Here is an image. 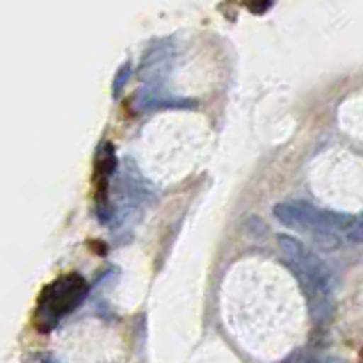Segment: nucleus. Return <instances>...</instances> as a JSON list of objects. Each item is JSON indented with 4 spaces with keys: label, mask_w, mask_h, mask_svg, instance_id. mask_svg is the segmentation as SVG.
Listing matches in <instances>:
<instances>
[{
    "label": "nucleus",
    "mask_w": 363,
    "mask_h": 363,
    "mask_svg": "<svg viewBox=\"0 0 363 363\" xmlns=\"http://www.w3.org/2000/svg\"><path fill=\"white\" fill-rule=\"evenodd\" d=\"M87 295V281L80 274H65L55 279L53 284L46 286V290L39 297L37 311V325L41 331H48L57 323V318L71 313L80 306V302Z\"/></svg>",
    "instance_id": "f257e3e1"
},
{
    "label": "nucleus",
    "mask_w": 363,
    "mask_h": 363,
    "mask_svg": "<svg viewBox=\"0 0 363 363\" xmlns=\"http://www.w3.org/2000/svg\"><path fill=\"white\" fill-rule=\"evenodd\" d=\"M279 247H281V252L286 254V258L293 265L297 277L304 281V286L311 288V293H320L323 297H327L334 290V274H331V269L311 249H306V245L299 242L297 238L284 233L279 235Z\"/></svg>",
    "instance_id": "f03ea898"
},
{
    "label": "nucleus",
    "mask_w": 363,
    "mask_h": 363,
    "mask_svg": "<svg viewBox=\"0 0 363 363\" xmlns=\"http://www.w3.org/2000/svg\"><path fill=\"white\" fill-rule=\"evenodd\" d=\"M274 217L290 229H315L320 231H334V229H350L354 220L343 213L320 211L306 201H288L274 206Z\"/></svg>",
    "instance_id": "7ed1b4c3"
},
{
    "label": "nucleus",
    "mask_w": 363,
    "mask_h": 363,
    "mask_svg": "<svg viewBox=\"0 0 363 363\" xmlns=\"http://www.w3.org/2000/svg\"><path fill=\"white\" fill-rule=\"evenodd\" d=\"M176 57V44L174 39H160L153 41L147 53L140 62V80L149 82V87H160V82L169 76L172 65Z\"/></svg>",
    "instance_id": "20e7f679"
},
{
    "label": "nucleus",
    "mask_w": 363,
    "mask_h": 363,
    "mask_svg": "<svg viewBox=\"0 0 363 363\" xmlns=\"http://www.w3.org/2000/svg\"><path fill=\"white\" fill-rule=\"evenodd\" d=\"M133 108L140 112H158V110H194L196 101L172 94L164 87H144L133 96Z\"/></svg>",
    "instance_id": "39448f33"
},
{
    "label": "nucleus",
    "mask_w": 363,
    "mask_h": 363,
    "mask_svg": "<svg viewBox=\"0 0 363 363\" xmlns=\"http://www.w3.org/2000/svg\"><path fill=\"white\" fill-rule=\"evenodd\" d=\"M117 169V155H115V147H112L110 142H103L101 149L96 153V179L101 183V190L106 181L110 179L112 174Z\"/></svg>",
    "instance_id": "423d86ee"
},
{
    "label": "nucleus",
    "mask_w": 363,
    "mask_h": 363,
    "mask_svg": "<svg viewBox=\"0 0 363 363\" xmlns=\"http://www.w3.org/2000/svg\"><path fill=\"white\" fill-rule=\"evenodd\" d=\"M130 71H133L130 62H123V65L119 67L117 78H115V82H112V96H115V99H119V96H121L123 87H126V82L130 80Z\"/></svg>",
    "instance_id": "0eeeda50"
},
{
    "label": "nucleus",
    "mask_w": 363,
    "mask_h": 363,
    "mask_svg": "<svg viewBox=\"0 0 363 363\" xmlns=\"http://www.w3.org/2000/svg\"><path fill=\"white\" fill-rule=\"evenodd\" d=\"M347 238L352 242H363V215L359 217V220H354V224L347 229Z\"/></svg>",
    "instance_id": "6e6552de"
},
{
    "label": "nucleus",
    "mask_w": 363,
    "mask_h": 363,
    "mask_svg": "<svg viewBox=\"0 0 363 363\" xmlns=\"http://www.w3.org/2000/svg\"><path fill=\"white\" fill-rule=\"evenodd\" d=\"M272 5L274 3H269V0H267V3H252V5H247V9L252 14H265L267 9H272Z\"/></svg>",
    "instance_id": "1a4fd4ad"
},
{
    "label": "nucleus",
    "mask_w": 363,
    "mask_h": 363,
    "mask_svg": "<svg viewBox=\"0 0 363 363\" xmlns=\"http://www.w3.org/2000/svg\"><path fill=\"white\" fill-rule=\"evenodd\" d=\"M325 363H340L338 359H329V361H325Z\"/></svg>",
    "instance_id": "9d476101"
},
{
    "label": "nucleus",
    "mask_w": 363,
    "mask_h": 363,
    "mask_svg": "<svg viewBox=\"0 0 363 363\" xmlns=\"http://www.w3.org/2000/svg\"><path fill=\"white\" fill-rule=\"evenodd\" d=\"M286 363H288V361H286Z\"/></svg>",
    "instance_id": "9b49d317"
}]
</instances>
